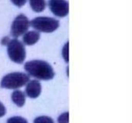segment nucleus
I'll return each instance as SVG.
<instances>
[{"label":"nucleus","instance_id":"423d86ee","mask_svg":"<svg viewBox=\"0 0 132 123\" xmlns=\"http://www.w3.org/2000/svg\"><path fill=\"white\" fill-rule=\"evenodd\" d=\"M48 5L52 12L57 17L63 18L69 13V4L66 0H49Z\"/></svg>","mask_w":132,"mask_h":123},{"label":"nucleus","instance_id":"9d476101","mask_svg":"<svg viewBox=\"0 0 132 123\" xmlns=\"http://www.w3.org/2000/svg\"><path fill=\"white\" fill-rule=\"evenodd\" d=\"M30 5L36 12H41L46 8L45 0H29Z\"/></svg>","mask_w":132,"mask_h":123},{"label":"nucleus","instance_id":"f03ea898","mask_svg":"<svg viewBox=\"0 0 132 123\" xmlns=\"http://www.w3.org/2000/svg\"><path fill=\"white\" fill-rule=\"evenodd\" d=\"M30 77L23 72H12L6 74L2 78L1 87L6 89H18L27 85Z\"/></svg>","mask_w":132,"mask_h":123},{"label":"nucleus","instance_id":"9b49d317","mask_svg":"<svg viewBox=\"0 0 132 123\" xmlns=\"http://www.w3.org/2000/svg\"><path fill=\"white\" fill-rule=\"evenodd\" d=\"M34 123H54V121L48 116H40L35 119Z\"/></svg>","mask_w":132,"mask_h":123},{"label":"nucleus","instance_id":"f257e3e1","mask_svg":"<svg viewBox=\"0 0 132 123\" xmlns=\"http://www.w3.org/2000/svg\"><path fill=\"white\" fill-rule=\"evenodd\" d=\"M24 68L30 76L37 79L48 81L52 79L55 76L52 66L45 61H30L24 64Z\"/></svg>","mask_w":132,"mask_h":123},{"label":"nucleus","instance_id":"ddd939ff","mask_svg":"<svg viewBox=\"0 0 132 123\" xmlns=\"http://www.w3.org/2000/svg\"><path fill=\"white\" fill-rule=\"evenodd\" d=\"M68 49H69V43L67 42L64 45L63 50H62V55H63V58L64 59V60L67 63H68V61H69V52H68Z\"/></svg>","mask_w":132,"mask_h":123},{"label":"nucleus","instance_id":"6e6552de","mask_svg":"<svg viewBox=\"0 0 132 123\" xmlns=\"http://www.w3.org/2000/svg\"><path fill=\"white\" fill-rule=\"evenodd\" d=\"M40 39V34L37 31H29L23 34V41L26 45L31 46L36 44Z\"/></svg>","mask_w":132,"mask_h":123},{"label":"nucleus","instance_id":"20e7f679","mask_svg":"<svg viewBox=\"0 0 132 123\" xmlns=\"http://www.w3.org/2000/svg\"><path fill=\"white\" fill-rule=\"evenodd\" d=\"M7 53L12 61L21 64L26 58V50L24 45L18 39L9 41L7 44Z\"/></svg>","mask_w":132,"mask_h":123},{"label":"nucleus","instance_id":"4468645a","mask_svg":"<svg viewBox=\"0 0 132 123\" xmlns=\"http://www.w3.org/2000/svg\"><path fill=\"white\" fill-rule=\"evenodd\" d=\"M58 123H69V113L65 112L61 115L57 119Z\"/></svg>","mask_w":132,"mask_h":123},{"label":"nucleus","instance_id":"1a4fd4ad","mask_svg":"<svg viewBox=\"0 0 132 123\" xmlns=\"http://www.w3.org/2000/svg\"><path fill=\"white\" fill-rule=\"evenodd\" d=\"M12 100L13 103L18 107H22L24 106L26 101L25 94L21 90H15L12 94Z\"/></svg>","mask_w":132,"mask_h":123},{"label":"nucleus","instance_id":"39448f33","mask_svg":"<svg viewBox=\"0 0 132 123\" xmlns=\"http://www.w3.org/2000/svg\"><path fill=\"white\" fill-rule=\"evenodd\" d=\"M30 26L29 20L25 15L21 14L13 21L10 34L13 37L18 38L27 32Z\"/></svg>","mask_w":132,"mask_h":123},{"label":"nucleus","instance_id":"f3484780","mask_svg":"<svg viewBox=\"0 0 132 123\" xmlns=\"http://www.w3.org/2000/svg\"><path fill=\"white\" fill-rule=\"evenodd\" d=\"M9 42V38L8 37H4L2 39V41H1V43L2 45H7Z\"/></svg>","mask_w":132,"mask_h":123},{"label":"nucleus","instance_id":"0eeeda50","mask_svg":"<svg viewBox=\"0 0 132 123\" xmlns=\"http://www.w3.org/2000/svg\"><path fill=\"white\" fill-rule=\"evenodd\" d=\"M26 95L31 99L38 97L41 93V85L37 80H32L27 83L25 89Z\"/></svg>","mask_w":132,"mask_h":123},{"label":"nucleus","instance_id":"7ed1b4c3","mask_svg":"<svg viewBox=\"0 0 132 123\" xmlns=\"http://www.w3.org/2000/svg\"><path fill=\"white\" fill-rule=\"evenodd\" d=\"M30 23L36 30L45 33H51L59 27V21L50 17H37L32 19Z\"/></svg>","mask_w":132,"mask_h":123},{"label":"nucleus","instance_id":"f8f14e48","mask_svg":"<svg viewBox=\"0 0 132 123\" xmlns=\"http://www.w3.org/2000/svg\"><path fill=\"white\" fill-rule=\"evenodd\" d=\"M6 123H28V121L20 116H14L9 118Z\"/></svg>","mask_w":132,"mask_h":123},{"label":"nucleus","instance_id":"2eb2a0df","mask_svg":"<svg viewBox=\"0 0 132 123\" xmlns=\"http://www.w3.org/2000/svg\"><path fill=\"white\" fill-rule=\"evenodd\" d=\"M11 1L14 5H15L18 7L20 8L23 6L24 5H25L27 0H11Z\"/></svg>","mask_w":132,"mask_h":123},{"label":"nucleus","instance_id":"dca6fc26","mask_svg":"<svg viewBox=\"0 0 132 123\" xmlns=\"http://www.w3.org/2000/svg\"><path fill=\"white\" fill-rule=\"evenodd\" d=\"M6 108H5V106L2 104V103L0 102V117H2L6 114Z\"/></svg>","mask_w":132,"mask_h":123}]
</instances>
